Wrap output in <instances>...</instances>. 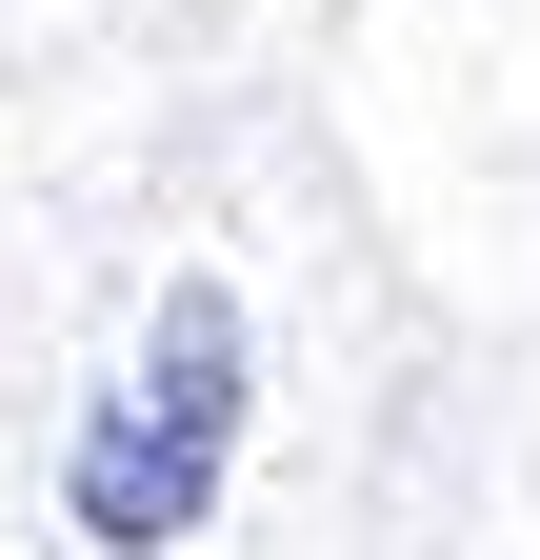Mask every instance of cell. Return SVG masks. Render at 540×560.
Segmentation results:
<instances>
[{
  "label": "cell",
  "mask_w": 540,
  "mask_h": 560,
  "mask_svg": "<svg viewBox=\"0 0 540 560\" xmlns=\"http://www.w3.org/2000/svg\"><path fill=\"white\" fill-rule=\"evenodd\" d=\"M240 400H260V340L221 280H180V301L141 320V361H120L81 400V441H60V521H81L101 560H161L221 521V460H240Z\"/></svg>",
  "instance_id": "cell-1"
}]
</instances>
